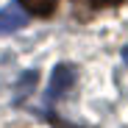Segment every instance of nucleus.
Instances as JSON below:
<instances>
[{"label":"nucleus","instance_id":"obj_4","mask_svg":"<svg viewBox=\"0 0 128 128\" xmlns=\"http://www.w3.org/2000/svg\"><path fill=\"white\" fill-rule=\"evenodd\" d=\"M36 78H39V75H36V72L31 70V72H28V75H25L22 81H20V95H28V92L34 89V84H36Z\"/></svg>","mask_w":128,"mask_h":128},{"label":"nucleus","instance_id":"obj_1","mask_svg":"<svg viewBox=\"0 0 128 128\" xmlns=\"http://www.w3.org/2000/svg\"><path fill=\"white\" fill-rule=\"evenodd\" d=\"M72 81H75V67L72 64H58V67L53 70V75H50V84H48V98L50 100L61 98L72 86Z\"/></svg>","mask_w":128,"mask_h":128},{"label":"nucleus","instance_id":"obj_3","mask_svg":"<svg viewBox=\"0 0 128 128\" xmlns=\"http://www.w3.org/2000/svg\"><path fill=\"white\" fill-rule=\"evenodd\" d=\"M20 3H22L25 11H31L36 17H48V14H53V8H56L58 0H20Z\"/></svg>","mask_w":128,"mask_h":128},{"label":"nucleus","instance_id":"obj_2","mask_svg":"<svg viewBox=\"0 0 128 128\" xmlns=\"http://www.w3.org/2000/svg\"><path fill=\"white\" fill-rule=\"evenodd\" d=\"M25 22H28V17H25V11L20 8V6H6V8H0V36L20 31Z\"/></svg>","mask_w":128,"mask_h":128},{"label":"nucleus","instance_id":"obj_6","mask_svg":"<svg viewBox=\"0 0 128 128\" xmlns=\"http://www.w3.org/2000/svg\"><path fill=\"white\" fill-rule=\"evenodd\" d=\"M48 120H50V125H53V128H78V125H72V122H64V120H61V117H56V114H50Z\"/></svg>","mask_w":128,"mask_h":128},{"label":"nucleus","instance_id":"obj_5","mask_svg":"<svg viewBox=\"0 0 128 128\" xmlns=\"http://www.w3.org/2000/svg\"><path fill=\"white\" fill-rule=\"evenodd\" d=\"M120 3H125V0H89V6H95V8H106V6H120Z\"/></svg>","mask_w":128,"mask_h":128}]
</instances>
